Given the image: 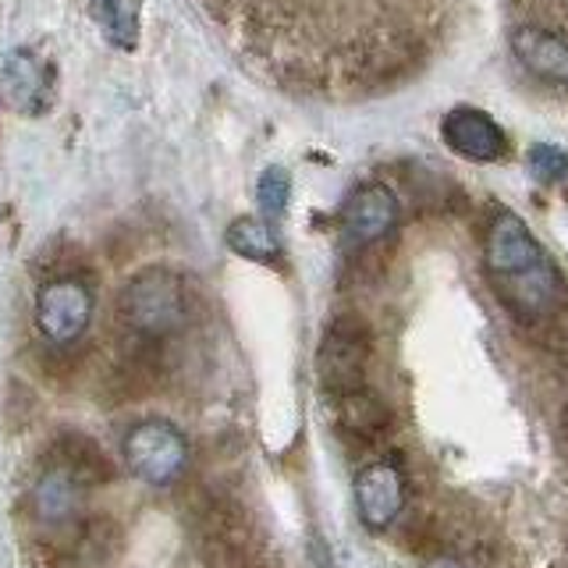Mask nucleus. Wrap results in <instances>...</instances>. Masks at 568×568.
I'll return each instance as SVG.
<instances>
[{"instance_id": "2", "label": "nucleus", "mask_w": 568, "mask_h": 568, "mask_svg": "<svg viewBox=\"0 0 568 568\" xmlns=\"http://www.w3.org/2000/svg\"><path fill=\"white\" fill-rule=\"evenodd\" d=\"M124 466L150 487H171L189 469V437L171 419H142L124 434Z\"/></svg>"}, {"instance_id": "16", "label": "nucleus", "mask_w": 568, "mask_h": 568, "mask_svg": "<svg viewBox=\"0 0 568 568\" xmlns=\"http://www.w3.org/2000/svg\"><path fill=\"white\" fill-rule=\"evenodd\" d=\"M288 200H292V178H288V171H284V168H266L260 174V185H256V203L263 210V217L266 221L284 217Z\"/></svg>"}, {"instance_id": "13", "label": "nucleus", "mask_w": 568, "mask_h": 568, "mask_svg": "<svg viewBox=\"0 0 568 568\" xmlns=\"http://www.w3.org/2000/svg\"><path fill=\"white\" fill-rule=\"evenodd\" d=\"M58 466H64L71 476H79L85 487H97L114 479V462L106 458L103 444H97L82 430H61L58 434Z\"/></svg>"}, {"instance_id": "14", "label": "nucleus", "mask_w": 568, "mask_h": 568, "mask_svg": "<svg viewBox=\"0 0 568 568\" xmlns=\"http://www.w3.org/2000/svg\"><path fill=\"white\" fill-rule=\"evenodd\" d=\"M224 242L235 256L253 263H274L281 256V242L266 217H235L224 231Z\"/></svg>"}, {"instance_id": "5", "label": "nucleus", "mask_w": 568, "mask_h": 568, "mask_svg": "<svg viewBox=\"0 0 568 568\" xmlns=\"http://www.w3.org/2000/svg\"><path fill=\"white\" fill-rule=\"evenodd\" d=\"M29 508L36 526H43L47 532H64L68 544H75L85 526V484L64 466H50L47 473L36 476Z\"/></svg>"}, {"instance_id": "9", "label": "nucleus", "mask_w": 568, "mask_h": 568, "mask_svg": "<svg viewBox=\"0 0 568 568\" xmlns=\"http://www.w3.org/2000/svg\"><path fill=\"white\" fill-rule=\"evenodd\" d=\"M547 253L544 245L532 239V231L526 227V221L519 213L501 210L497 217L487 224V239H484V266H487V277H508V274H519L526 266L540 263Z\"/></svg>"}, {"instance_id": "1", "label": "nucleus", "mask_w": 568, "mask_h": 568, "mask_svg": "<svg viewBox=\"0 0 568 568\" xmlns=\"http://www.w3.org/2000/svg\"><path fill=\"white\" fill-rule=\"evenodd\" d=\"M192 313L189 284L171 266H146L118 295V316L142 342H164L185 331Z\"/></svg>"}, {"instance_id": "6", "label": "nucleus", "mask_w": 568, "mask_h": 568, "mask_svg": "<svg viewBox=\"0 0 568 568\" xmlns=\"http://www.w3.org/2000/svg\"><path fill=\"white\" fill-rule=\"evenodd\" d=\"M398 195L384 182H366L355 189L342 206V242L348 248H366L387 239L398 224Z\"/></svg>"}, {"instance_id": "3", "label": "nucleus", "mask_w": 568, "mask_h": 568, "mask_svg": "<svg viewBox=\"0 0 568 568\" xmlns=\"http://www.w3.org/2000/svg\"><path fill=\"white\" fill-rule=\"evenodd\" d=\"M369 327L359 316H337L320 337L316 348V377L331 395H348V390L366 387V369H369Z\"/></svg>"}, {"instance_id": "10", "label": "nucleus", "mask_w": 568, "mask_h": 568, "mask_svg": "<svg viewBox=\"0 0 568 568\" xmlns=\"http://www.w3.org/2000/svg\"><path fill=\"white\" fill-rule=\"evenodd\" d=\"M511 53L532 79L568 93V43L540 26H519L511 32Z\"/></svg>"}, {"instance_id": "19", "label": "nucleus", "mask_w": 568, "mask_h": 568, "mask_svg": "<svg viewBox=\"0 0 568 568\" xmlns=\"http://www.w3.org/2000/svg\"><path fill=\"white\" fill-rule=\"evenodd\" d=\"M565 440H568V405H565Z\"/></svg>"}, {"instance_id": "4", "label": "nucleus", "mask_w": 568, "mask_h": 568, "mask_svg": "<svg viewBox=\"0 0 568 568\" xmlns=\"http://www.w3.org/2000/svg\"><path fill=\"white\" fill-rule=\"evenodd\" d=\"M93 324V292L79 277H53L36 295V327L50 345H75Z\"/></svg>"}, {"instance_id": "17", "label": "nucleus", "mask_w": 568, "mask_h": 568, "mask_svg": "<svg viewBox=\"0 0 568 568\" xmlns=\"http://www.w3.org/2000/svg\"><path fill=\"white\" fill-rule=\"evenodd\" d=\"M526 171L537 178V182H558L568 174V153L550 146V142H537L526 156Z\"/></svg>"}, {"instance_id": "7", "label": "nucleus", "mask_w": 568, "mask_h": 568, "mask_svg": "<svg viewBox=\"0 0 568 568\" xmlns=\"http://www.w3.org/2000/svg\"><path fill=\"white\" fill-rule=\"evenodd\" d=\"M440 139L452 153L473 164H494L508 153V135L487 111L479 106H455L440 121Z\"/></svg>"}, {"instance_id": "12", "label": "nucleus", "mask_w": 568, "mask_h": 568, "mask_svg": "<svg viewBox=\"0 0 568 568\" xmlns=\"http://www.w3.org/2000/svg\"><path fill=\"white\" fill-rule=\"evenodd\" d=\"M334 416H337V426L355 437V440H377L387 434L390 426V413L387 405L373 395L369 387H359V390H348V395H334Z\"/></svg>"}, {"instance_id": "15", "label": "nucleus", "mask_w": 568, "mask_h": 568, "mask_svg": "<svg viewBox=\"0 0 568 568\" xmlns=\"http://www.w3.org/2000/svg\"><path fill=\"white\" fill-rule=\"evenodd\" d=\"M93 18L106 43L135 50L142 32V0H93Z\"/></svg>"}, {"instance_id": "11", "label": "nucleus", "mask_w": 568, "mask_h": 568, "mask_svg": "<svg viewBox=\"0 0 568 568\" xmlns=\"http://www.w3.org/2000/svg\"><path fill=\"white\" fill-rule=\"evenodd\" d=\"M47 68L32 50H14L8 53L4 71H0V93H4L11 111L22 114H40L47 103Z\"/></svg>"}, {"instance_id": "18", "label": "nucleus", "mask_w": 568, "mask_h": 568, "mask_svg": "<svg viewBox=\"0 0 568 568\" xmlns=\"http://www.w3.org/2000/svg\"><path fill=\"white\" fill-rule=\"evenodd\" d=\"M419 568H476V565L466 561V558H455V555H437L430 561H423Z\"/></svg>"}, {"instance_id": "8", "label": "nucleus", "mask_w": 568, "mask_h": 568, "mask_svg": "<svg viewBox=\"0 0 568 568\" xmlns=\"http://www.w3.org/2000/svg\"><path fill=\"white\" fill-rule=\"evenodd\" d=\"M405 508V476L395 462H369L355 476V511L359 523L373 532H384L398 523Z\"/></svg>"}]
</instances>
